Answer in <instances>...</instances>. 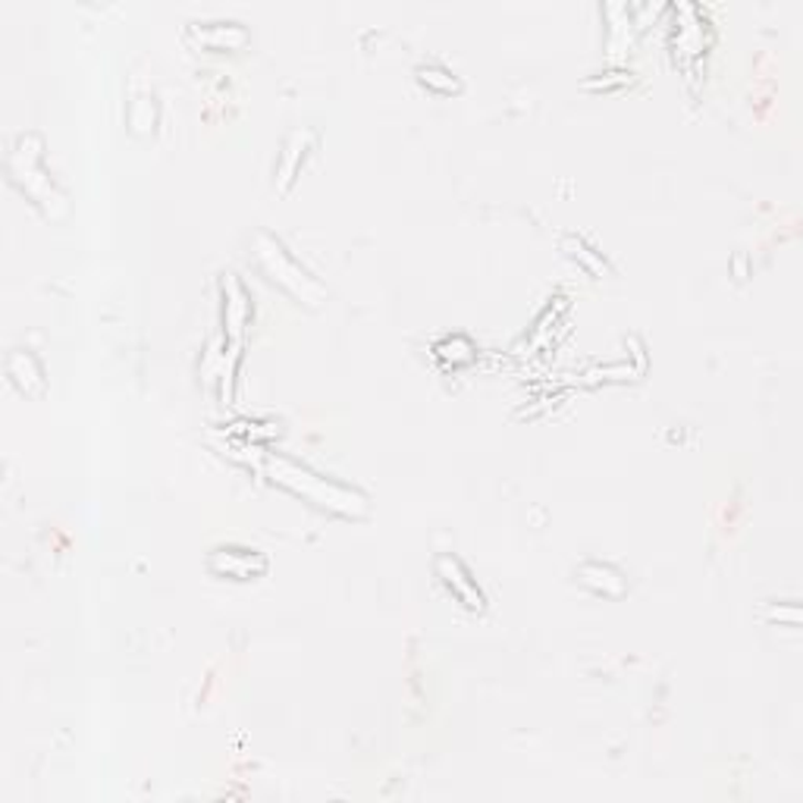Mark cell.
<instances>
[{"mask_svg":"<svg viewBox=\"0 0 803 803\" xmlns=\"http://www.w3.org/2000/svg\"><path fill=\"white\" fill-rule=\"evenodd\" d=\"M258 248H261V261L268 264V270L273 273V280H276V283L289 286L292 292H295V295H299V299H305V302H311V305H317V302L324 299V289L317 286L305 270L295 268V264H292V261L286 258V251L276 246L273 239L261 236V239H258Z\"/></svg>","mask_w":803,"mask_h":803,"instance_id":"1","label":"cell"},{"mask_svg":"<svg viewBox=\"0 0 803 803\" xmlns=\"http://www.w3.org/2000/svg\"><path fill=\"white\" fill-rule=\"evenodd\" d=\"M210 572L224 577H236V580H248V577L261 575L268 568V558L258 550H239V546H224V550H214L207 558Z\"/></svg>","mask_w":803,"mask_h":803,"instance_id":"2","label":"cell"},{"mask_svg":"<svg viewBox=\"0 0 803 803\" xmlns=\"http://www.w3.org/2000/svg\"><path fill=\"white\" fill-rule=\"evenodd\" d=\"M188 35H198V42L214 51H229L242 47L248 42V32L239 22H192Z\"/></svg>","mask_w":803,"mask_h":803,"instance_id":"3","label":"cell"}]
</instances>
